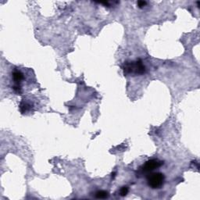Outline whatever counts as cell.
Segmentation results:
<instances>
[{
	"mask_svg": "<svg viewBox=\"0 0 200 200\" xmlns=\"http://www.w3.org/2000/svg\"><path fill=\"white\" fill-rule=\"evenodd\" d=\"M123 70L124 74L141 75L145 72V67L141 59H138L136 61L125 62Z\"/></svg>",
	"mask_w": 200,
	"mask_h": 200,
	"instance_id": "obj_1",
	"label": "cell"
},
{
	"mask_svg": "<svg viewBox=\"0 0 200 200\" xmlns=\"http://www.w3.org/2000/svg\"><path fill=\"white\" fill-rule=\"evenodd\" d=\"M165 177L162 173H150L147 176L148 185L153 189L160 188L164 184Z\"/></svg>",
	"mask_w": 200,
	"mask_h": 200,
	"instance_id": "obj_2",
	"label": "cell"
},
{
	"mask_svg": "<svg viewBox=\"0 0 200 200\" xmlns=\"http://www.w3.org/2000/svg\"><path fill=\"white\" fill-rule=\"evenodd\" d=\"M163 164V162L159 161L158 159H150V160H148L147 162H145V164L141 167V171L142 173L149 174V173L153 172V170H155L156 169H158L159 167H160Z\"/></svg>",
	"mask_w": 200,
	"mask_h": 200,
	"instance_id": "obj_3",
	"label": "cell"
},
{
	"mask_svg": "<svg viewBox=\"0 0 200 200\" xmlns=\"http://www.w3.org/2000/svg\"><path fill=\"white\" fill-rule=\"evenodd\" d=\"M13 80L14 81L15 84H20L23 79H24V74L18 70H15L12 73Z\"/></svg>",
	"mask_w": 200,
	"mask_h": 200,
	"instance_id": "obj_4",
	"label": "cell"
},
{
	"mask_svg": "<svg viewBox=\"0 0 200 200\" xmlns=\"http://www.w3.org/2000/svg\"><path fill=\"white\" fill-rule=\"evenodd\" d=\"M30 108H31V105L28 104L27 102H24V101H22L20 104V110L22 113H24L25 112L29 110Z\"/></svg>",
	"mask_w": 200,
	"mask_h": 200,
	"instance_id": "obj_5",
	"label": "cell"
},
{
	"mask_svg": "<svg viewBox=\"0 0 200 200\" xmlns=\"http://www.w3.org/2000/svg\"><path fill=\"white\" fill-rule=\"evenodd\" d=\"M109 193L106 191H103V190H101V191H98V192L96 193V197L97 199H106L108 198Z\"/></svg>",
	"mask_w": 200,
	"mask_h": 200,
	"instance_id": "obj_6",
	"label": "cell"
},
{
	"mask_svg": "<svg viewBox=\"0 0 200 200\" xmlns=\"http://www.w3.org/2000/svg\"><path fill=\"white\" fill-rule=\"evenodd\" d=\"M128 193V188L127 187H122L120 190V195L121 196H125Z\"/></svg>",
	"mask_w": 200,
	"mask_h": 200,
	"instance_id": "obj_7",
	"label": "cell"
},
{
	"mask_svg": "<svg viewBox=\"0 0 200 200\" xmlns=\"http://www.w3.org/2000/svg\"><path fill=\"white\" fill-rule=\"evenodd\" d=\"M146 4H147V2L145 1H139L138 2V6H139V8H142L143 6H145Z\"/></svg>",
	"mask_w": 200,
	"mask_h": 200,
	"instance_id": "obj_8",
	"label": "cell"
}]
</instances>
